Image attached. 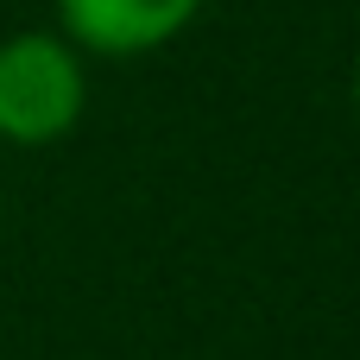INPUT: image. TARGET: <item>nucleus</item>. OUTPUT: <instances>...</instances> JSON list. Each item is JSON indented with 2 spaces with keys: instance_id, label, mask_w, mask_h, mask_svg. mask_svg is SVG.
Masks as SVG:
<instances>
[{
  "instance_id": "nucleus-2",
  "label": "nucleus",
  "mask_w": 360,
  "mask_h": 360,
  "mask_svg": "<svg viewBox=\"0 0 360 360\" xmlns=\"http://www.w3.org/2000/svg\"><path fill=\"white\" fill-rule=\"evenodd\" d=\"M196 13L202 0H57L63 38L95 57H146L171 44Z\"/></svg>"
},
{
  "instance_id": "nucleus-1",
  "label": "nucleus",
  "mask_w": 360,
  "mask_h": 360,
  "mask_svg": "<svg viewBox=\"0 0 360 360\" xmlns=\"http://www.w3.org/2000/svg\"><path fill=\"white\" fill-rule=\"evenodd\" d=\"M89 76L63 32H13L0 38V139L51 146L82 120Z\"/></svg>"
},
{
  "instance_id": "nucleus-3",
  "label": "nucleus",
  "mask_w": 360,
  "mask_h": 360,
  "mask_svg": "<svg viewBox=\"0 0 360 360\" xmlns=\"http://www.w3.org/2000/svg\"><path fill=\"white\" fill-rule=\"evenodd\" d=\"M354 114H360V63H354Z\"/></svg>"
}]
</instances>
